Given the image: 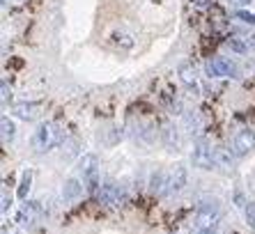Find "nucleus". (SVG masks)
I'll list each match as a JSON object with an SVG mask.
<instances>
[{"mask_svg": "<svg viewBox=\"0 0 255 234\" xmlns=\"http://www.w3.org/2000/svg\"><path fill=\"white\" fill-rule=\"evenodd\" d=\"M177 74H179V81L184 83L186 88H198V74H196V67L191 65V62H182L177 67Z\"/></svg>", "mask_w": 255, "mask_h": 234, "instance_id": "13", "label": "nucleus"}, {"mask_svg": "<svg viewBox=\"0 0 255 234\" xmlns=\"http://www.w3.org/2000/svg\"><path fill=\"white\" fill-rule=\"evenodd\" d=\"M244 221L249 223V228H255V202H246L244 207Z\"/></svg>", "mask_w": 255, "mask_h": 234, "instance_id": "20", "label": "nucleus"}, {"mask_svg": "<svg viewBox=\"0 0 255 234\" xmlns=\"http://www.w3.org/2000/svg\"><path fill=\"white\" fill-rule=\"evenodd\" d=\"M232 161H235V154H232L230 149H216V168L230 170Z\"/></svg>", "mask_w": 255, "mask_h": 234, "instance_id": "17", "label": "nucleus"}, {"mask_svg": "<svg viewBox=\"0 0 255 234\" xmlns=\"http://www.w3.org/2000/svg\"><path fill=\"white\" fill-rule=\"evenodd\" d=\"M184 124H186V131L191 135H198L202 131V119L198 113H186L184 115Z\"/></svg>", "mask_w": 255, "mask_h": 234, "instance_id": "15", "label": "nucleus"}, {"mask_svg": "<svg viewBox=\"0 0 255 234\" xmlns=\"http://www.w3.org/2000/svg\"><path fill=\"white\" fill-rule=\"evenodd\" d=\"M191 161H193V165L200 170L216 168V149H214L209 142L198 140L196 145H193V152H191Z\"/></svg>", "mask_w": 255, "mask_h": 234, "instance_id": "5", "label": "nucleus"}, {"mask_svg": "<svg viewBox=\"0 0 255 234\" xmlns=\"http://www.w3.org/2000/svg\"><path fill=\"white\" fill-rule=\"evenodd\" d=\"M163 140H166V145L170 147V149H179V147H182V135H179V131L175 129V126H166Z\"/></svg>", "mask_w": 255, "mask_h": 234, "instance_id": "16", "label": "nucleus"}, {"mask_svg": "<svg viewBox=\"0 0 255 234\" xmlns=\"http://www.w3.org/2000/svg\"><path fill=\"white\" fill-rule=\"evenodd\" d=\"M30 182H32V172H23V177H21V184H18V191H16V195L21 200H25L28 198V191H30Z\"/></svg>", "mask_w": 255, "mask_h": 234, "instance_id": "19", "label": "nucleus"}, {"mask_svg": "<svg viewBox=\"0 0 255 234\" xmlns=\"http://www.w3.org/2000/svg\"><path fill=\"white\" fill-rule=\"evenodd\" d=\"M235 18H239V21L246 25H255V14L244 12V9H237V12H235Z\"/></svg>", "mask_w": 255, "mask_h": 234, "instance_id": "21", "label": "nucleus"}, {"mask_svg": "<svg viewBox=\"0 0 255 234\" xmlns=\"http://www.w3.org/2000/svg\"><path fill=\"white\" fill-rule=\"evenodd\" d=\"M39 216H42V207H39V202H30V200H25L23 205H21V209H18V225L32 228V225L39 221Z\"/></svg>", "mask_w": 255, "mask_h": 234, "instance_id": "9", "label": "nucleus"}, {"mask_svg": "<svg viewBox=\"0 0 255 234\" xmlns=\"http://www.w3.org/2000/svg\"><path fill=\"white\" fill-rule=\"evenodd\" d=\"M97 200H99V205L104 207H120L125 202V191L113 182H106L101 184L99 191H97Z\"/></svg>", "mask_w": 255, "mask_h": 234, "instance_id": "6", "label": "nucleus"}, {"mask_svg": "<svg viewBox=\"0 0 255 234\" xmlns=\"http://www.w3.org/2000/svg\"><path fill=\"white\" fill-rule=\"evenodd\" d=\"M65 142V129L55 122H42L32 133V147L37 152H48Z\"/></svg>", "mask_w": 255, "mask_h": 234, "instance_id": "1", "label": "nucleus"}, {"mask_svg": "<svg viewBox=\"0 0 255 234\" xmlns=\"http://www.w3.org/2000/svg\"><path fill=\"white\" fill-rule=\"evenodd\" d=\"M221 221V207L216 200H202L196 211V225L198 230H212Z\"/></svg>", "mask_w": 255, "mask_h": 234, "instance_id": "3", "label": "nucleus"}, {"mask_svg": "<svg viewBox=\"0 0 255 234\" xmlns=\"http://www.w3.org/2000/svg\"><path fill=\"white\" fill-rule=\"evenodd\" d=\"M226 44H228V48H232L235 53H249V51H255V35L230 37Z\"/></svg>", "mask_w": 255, "mask_h": 234, "instance_id": "11", "label": "nucleus"}, {"mask_svg": "<svg viewBox=\"0 0 255 234\" xmlns=\"http://www.w3.org/2000/svg\"><path fill=\"white\" fill-rule=\"evenodd\" d=\"M39 111H42V104H37V101H21L12 108V113L18 117V119H23V122H32L39 117Z\"/></svg>", "mask_w": 255, "mask_h": 234, "instance_id": "10", "label": "nucleus"}, {"mask_svg": "<svg viewBox=\"0 0 255 234\" xmlns=\"http://www.w3.org/2000/svg\"><path fill=\"white\" fill-rule=\"evenodd\" d=\"M205 74L209 78H235L237 76V65L230 58L214 55L212 60H207V65H205Z\"/></svg>", "mask_w": 255, "mask_h": 234, "instance_id": "4", "label": "nucleus"}, {"mask_svg": "<svg viewBox=\"0 0 255 234\" xmlns=\"http://www.w3.org/2000/svg\"><path fill=\"white\" fill-rule=\"evenodd\" d=\"M189 182V172H186L184 165H175L172 170H168V179H166V191L163 195H175L179 193L182 188Z\"/></svg>", "mask_w": 255, "mask_h": 234, "instance_id": "8", "label": "nucleus"}, {"mask_svg": "<svg viewBox=\"0 0 255 234\" xmlns=\"http://www.w3.org/2000/svg\"><path fill=\"white\" fill-rule=\"evenodd\" d=\"M193 7H198V9H205V7H209L214 2V0H189Z\"/></svg>", "mask_w": 255, "mask_h": 234, "instance_id": "23", "label": "nucleus"}, {"mask_svg": "<svg viewBox=\"0 0 255 234\" xmlns=\"http://www.w3.org/2000/svg\"><path fill=\"white\" fill-rule=\"evenodd\" d=\"M166 179H168V172H163V170L154 172L152 179H149V191L156 195H163V191H166Z\"/></svg>", "mask_w": 255, "mask_h": 234, "instance_id": "14", "label": "nucleus"}, {"mask_svg": "<svg viewBox=\"0 0 255 234\" xmlns=\"http://www.w3.org/2000/svg\"><path fill=\"white\" fill-rule=\"evenodd\" d=\"M249 2H253V0H230L232 7H244V5H249Z\"/></svg>", "mask_w": 255, "mask_h": 234, "instance_id": "24", "label": "nucleus"}, {"mask_svg": "<svg viewBox=\"0 0 255 234\" xmlns=\"http://www.w3.org/2000/svg\"><path fill=\"white\" fill-rule=\"evenodd\" d=\"M78 172L83 177V184L90 193H97L99 191V158L97 154H83L81 161H78Z\"/></svg>", "mask_w": 255, "mask_h": 234, "instance_id": "2", "label": "nucleus"}, {"mask_svg": "<svg viewBox=\"0 0 255 234\" xmlns=\"http://www.w3.org/2000/svg\"><path fill=\"white\" fill-rule=\"evenodd\" d=\"M0 88H2V106H7L9 101H12V90L7 88V83H5V81L0 83Z\"/></svg>", "mask_w": 255, "mask_h": 234, "instance_id": "22", "label": "nucleus"}, {"mask_svg": "<svg viewBox=\"0 0 255 234\" xmlns=\"http://www.w3.org/2000/svg\"><path fill=\"white\" fill-rule=\"evenodd\" d=\"M0 126H2V140H5V142L14 140V135H16V126H14V122L7 115H2V119H0Z\"/></svg>", "mask_w": 255, "mask_h": 234, "instance_id": "18", "label": "nucleus"}, {"mask_svg": "<svg viewBox=\"0 0 255 234\" xmlns=\"http://www.w3.org/2000/svg\"><path fill=\"white\" fill-rule=\"evenodd\" d=\"M198 234H214V232H212V230H200Z\"/></svg>", "mask_w": 255, "mask_h": 234, "instance_id": "26", "label": "nucleus"}, {"mask_svg": "<svg viewBox=\"0 0 255 234\" xmlns=\"http://www.w3.org/2000/svg\"><path fill=\"white\" fill-rule=\"evenodd\" d=\"M9 205H12V200H7V195L2 193V214H7V209H9Z\"/></svg>", "mask_w": 255, "mask_h": 234, "instance_id": "25", "label": "nucleus"}, {"mask_svg": "<svg viewBox=\"0 0 255 234\" xmlns=\"http://www.w3.org/2000/svg\"><path fill=\"white\" fill-rule=\"evenodd\" d=\"M83 186L85 184L81 182V179H76V177L67 179V182L62 184V200H65V202H74V200H78L81 193H83Z\"/></svg>", "mask_w": 255, "mask_h": 234, "instance_id": "12", "label": "nucleus"}, {"mask_svg": "<svg viewBox=\"0 0 255 234\" xmlns=\"http://www.w3.org/2000/svg\"><path fill=\"white\" fill-rule=\"evenodd\" d=\"M255 149V131L253 129H242L237 131L235 140H232L230 152L235 154V158H242L246 154H251Z\"/></svg>", "mask_w": 255, "mask_h": 234, "instance_id": "7", "label": "nucleus"}]
</instances>
